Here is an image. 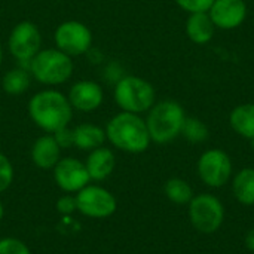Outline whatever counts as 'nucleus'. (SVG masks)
I'll return each mask as SVG.
<instances>
[{
    "instance_id": "nucleus-1",
    "label": "nucleus",
    "mask_w": 254,
    "mask_h": 254,
    "mask_svg": "<svg viewBox=\"0 0 254 254\" xmlns=\"http://www.w3.org/2000/svg\"><path fill=\"white\" fill-rule=\"evenodd\" d=\"M28 115L34 125L46 134H54L70 125L73 107L61 91L46 88L34 94L28 101Z\"/></svg>"
},
{
    "instance_id": "nucleus-2",
    "label": "nucleus",
    "mask_w": 254,
    "mask_h": 254,
    "mask_svg": "<svg viewBox=\"0 0 254 254\" xmlns=\"http://www.w3.org/2000/svg\"><path fill=\"white\" fill-rule=\"evenodd\" d=\"M107 141L127 153H143L149 149L152 140L146 121L135 113L119 112L106 125Z\"/></svg>"
},
{
    "instance_id": "nucleus-3",
    "label": "nucleus",
    "mask_w": 254,
    "mask_h": 254,
    "mask_svg": "<svg viewBox=\"0 0 254 254\" xmlns=\"http://www.w3.org/2000/svg\"><path fill=\"white\" fill-rule=\"evenodd\" d=\"M186 119L183 106L176 100L156 101L147 112L146 125L152 143L168 144L182 134V128Z\"/></svg>"
},
{
    "instance_id": "nucleus-4",
    "label": "nucleus",
    "mask_w": 254,
    "mask_h": 254,
    "mask_svg": "<svg viewBox=\"0 0 254 254\" xmlns=\"http://www.w3.org/2000/svg\"><path fill=\"white\" fill-rule=\"evenodd\" d=\"M27 67L31 77L48 88H55L65 83L74 70L71 57L57 48L40 49Z\"/></svg>"
},
{
    "instance_id": "nucleus-5",
    "label": "nucleus",
    "mask_w": 254,
    "mask_h": 254,
    "mask_svg": "<svg viewBox=\"0 0 254 254\" xmlns=\"http://www.w3.org/2000/svg\"><path fill=\"white\" fill-rule=\"evenodd\" d=\"M113 100L121 112L141 115L147 113L156 103V91L149 80L127 74L115 82Z\"/></svg>"
},
{
    "instance_id": "nucleus-6",
    "label": "nucleus",
    "mask_w": 254,
    "mask_h": 254,
    "mask_svg": "<svg viewBox=\"0 0 254 254\" xmlns=\"http://www.w3.org/2000/svg\"><path fill=\"white\" fill-rule=\"evenodd\" d=\"M189 220L198 232L214 234L225 222V207L217 196L199 193L189 202Z\"/></svg>"
},
{
    "instance_id": "nucleus-7",
    "label": "nucleus",
    "mask_w": 254,
    "mask_h": 254,
    "mask_svg": "<svg viewBox=\"0 0 254 254\" xmlns=\"http://www.w3.org/2000/svg\"><path fill=\"white\" fill-rule=\"evenodd\" d=\"M196 171L205 186L219 189L228 185L232 179L234 165L231 156L225 150L213 147L199 156L196 162Z\"/></svg>"
},
{
    "instance_id": "nucleus-8",
    "label": "nucleus",
    "mask_w": 254,
    "mask_h": 254,
    "mask_svg": "<svg viewBox=\"0 0 254 254\" xmlns=\"http://www.w3.org/2000/svg\"><path fill=\"white\" fill-rule=\"evenodd\" d=\"M92 40L89 27L76 19L61 22L54 31L55 48L71 58L86 54L92 46Z\"/></svg>"
},
{
    "instance_id": "nucleus-9",
    "label": "nucleus",
    "mask_w": 254,
    "mask_h": 254,
    "mask_svg": "<svg viewBox=\"0 0 254 254\" xmlns=\"http://www.w3.org/2000/svg\"><path fill=\"white\" fill-rule=\"evenodd\" d=\"M7 49L16 61L28 65L33 57L42 49V34L39 27L27 19L18 22L9 33Z\"/></svg>"
},
{
    "instance_id": "nucleus-10",
    "label": "nucleus",
    "mask_w": 254,
    "mask_h": 254,
    "mask_svg": "<svg viewBox=\"0 0 254 254\" xmlns=\"http://www.w3.org/2000/svg\"><path fill=\"white\" fill-rule=\"evenodd\" d=\"M76 202L77 211L92 219L110 217L118 208V202L113 193L95 185H88L79 190L76 193Z\"/></svg>"
},
{
    "instance_id": "nucleus-11",
    "label": "nucleus",
    "mask_w": 254,
    "mask_h": 254,
    "mask_svg": "<svg viewBox=\"0 0 254 254\" xmlns=\"http://www.w3.org/2000/svg\"><path fill=\"white\" fill-rule=\"evenodd\" d=\"M54 180L67 193H77L91 182L85 164L76 158H61L54 167Z\"/></svg>"
},
{
    "instance_id": "nucleus-12",
    "label": "nucleus",
    "mask_w": 254,
    "mask_h": 254,
    "mask_svg": "<svg viewBox=\"0 0 254 254\" xmlns=\"http://www.w3.org/2000/svg\"><path fill=\"white\" fill-rule=\"evenodd\" d=\"M208 15L219 30H235L244 24L249 15L246 0H214Z\"/></svg>"
},
{
    "instance_id": "nucleus-13",
    "label": "nucleus",
    "mask_w": 254,
    "mask_h": 254,
    "mask_svg": "<svg viewBox=\"0 0 254 254\" xmlns=\"http://www.w3.org/2000/svg\"><path fill=\"white\" fill-rule=\"evenodd\" d=\"M67 98L73 110L89 113L100 109L104 101V91L94 80H77L71 85Z\"/></svg>"
},
{
    "instance_id": "nucleus-14",
    "label": "nucleus",
    "mask_w": 254,
    "mask_h": 254,
    "mask_svg": "<svg viewBox=\"0 0 254 254\" xmlns=\"http://www.w3.org/2000/svg\"><path fill=\"white\" fill-rule=\"evenodd\" d=\"M61 147L52 134L39 137L31 147V161L42 170H54L61 159Z\"/></svg>"
},
{
    "instance_id": "nucleus-15",
    "label": "nucleus",
    "mask_w": 254,
    "mask_h": 254,
    "mask_svg": "<svg viewBox=\"0 0 254 254\" xmlns=\"http://www.w3.org/2000/svg\"><path fill=\"white\" fill-rule=\"evenodd\" d=\"M115 165H116L115 153L106 146L91 150L86 158V162H85L89 179L94 182L106 180L113 173Z\"/></svg>"
},
{
    "instance_id": "nucleus-16",
    "label": "nucleus",
    "mask_w": 254,
    "mask_h": 254,
    "mask_svg": "<svg viewBox=\"0 0 254 254\" xmlns=\"http://www.w3.org/2000/svg\"><path fill=\"white\" fill-rule=\"evenodd\" d=\"M216 27L208 15V12H195L189 13L186 24H185V31L188 39L195 43V45H207L213 40Z\"/></svg>"
},
{
    "instance_id": "nucleus-17",
    "label": "nucleus",
    "mask_w": 254,
    "mask_h": 254,
    "mask_svg": "<svg viewBox=\"0 0 254 254\" xmlns=\"http://www.w3.org/2000/svg\"><path fill=\"white\" fill-rule=\"evenodd\" d=\"M229 125L240 137L254 144V103L235 106L229 113Z\"/></svg>"
},
{
    "instance_id": "nucleus-18",
    "label": "nucleus",
    "mask_w": 254,
    "mask_h": 254,
    "mask_svg": "<svg viewBox=\"0 0 254 254\" xmlns=\"http://www.w3.org/2000/svg\"><path fill=\"white\" fill-rule=\"evenodd\" d=\"M106 129L94 124H80L73 128V146L80 150H94L106 143Z\"/></svg>"
},
{
    "instance_id": "nucleus-19",
    "label": "nucleus",
    "mask_w": 254,
    "mask_h": 254,
    "mask_svg": "<svg viewBox=\"0 0 254 254\" xmlns=\"http://www.w3.org/2000/svg\"><path fill=\"white\" fill-rule=\"evenodd\" d=\"M232 193L240 204L254 205V168H243L234 176Z\"/></svg>"
},
{
    "instance_id": "nucleus-20",
    "label": "nucleus",
    "mask_w": 254,
    "mask_h": 254,
    "mask_svg": "<svg viewBox=\"0 0 254 254\" xmlns=\"http://www.w3.org/2000/svg\"><path fill=\"white\" fill-rule=\"evenodd\" d=\"M30 70L25 67H15L7 70L1 79V89L10 97H19L25 94L31 85Z\"/></svg>"
},
{
    "instance_id": "nucleus-21",
    "label": "nucleus",
    "mask_w": 254,
    "mask_h": 254,
    "mask_svg": "<svg viewBox=\"0 0 254 254\" xmlns=\"http://www.w3.org/2000/svg\"><path fill=\"white\" fill-rule=\"evenodd\" d=\"M164 192H165L167 198L177 205L189 204L192 201V198L195 196L192 186L186 180L179 179V177L167 180V183L164 186Z\"/></svg>"
},
{
    "instance_id": "nucleus-22",
    "label": "nucleus",
    "mask_w": 254,
    "mask_h": 254,
    "mask_svg": "<svg viewBox=\"0 0 254 254\" xmlns=\"http://www.w3.org/2000/svg\"><path fill=\"white\" fill-rule=\"evenodd\" d=\"M180 135H183L185 140L189 141L190 144H201L208 140L210 129H208L207 124L204 121H201L199 118L186 116Z\"/></svg>"
},
{
    "instance_id": "nucleus-23",
    "label": "nucleus",
    "mask_w": 254,
    "mask_h": 254,
    "mask_svg": "<svg viewBox=\"0 0 254 254\" xmlns=\"http://www.w3.org/2000/svg\"><path fill=\"white\" fill-rule=\"evenodd\" d=\"M13 182V167L6 155L0 152V193L9 189Z\"/></svg>"
},
{
    "instance_id": "nucleus-24",
    "label": "nucleus",
    "mask_w": 254,
    "mask_h": 254,
    "mask_svg": "<svg viewBox=\"0 0 254 254\" xmlns=\"http://www.w3.org/2000/svg\"><path fill=\"white\" fill-rule=\"evenodd\" d=\"M0 254H31L27 244L16 238L0 240Z\"/></svg>"
},
{
    "instance_id": "nucleus-25",
    "label": "nucleus",
    "mask_w": 254,
    "mask_h": 254,
    "mask_svg": "<svg viewBox=\"0 0 254 254\" xmlns=\"http://www.w3.org/2000/svg\"><path fill=\"white\" fill-rule=\"evenodd\" d=\"M176 4L188 12V13H195V12H208L214 0H174Z\"/></svg>"
},
{
    "instance_id": "nucleus-26",
    "label": "nucleus",
    "mask_w": 254,
    "mask_h": 254,
    "mask_svg": "<svg viewBox=\"0 0 254 254\" xmlns=\"http://www.w3.org/2000/svg\"><path fill=\"white\" fill-rule=\"evenodd\" d=\"M57 210H58V213H61L64 216H68V214H73L74 211H77L76 196H70V195L61 196L57 201Z\"/></svg>"
},
{
    "instance_id": "nucleus-27",
    "label": "nucleus",
    "mask_w": 254,
    "mask_h": 254,
    "mask_svg": "<svg viewBox=\"0 0 254 254\" xmlns=\"http://www.w3.org/2000/svg\"><path fill=\"white\" fill-rule=\"evenodd\" d=\"M57 140V143L60 144L61 149H67V147H71L73 146V129H70L68 127L57 131L52 134Z\"/></svg>"
},
{
    "instance_id": "nucleus-28",
    "label": "nucleus",
    "mask_w": 254,
    "mask_h": 254,
    "mask_svg": "<svg viewBox=\"0 0 254 254\" xmlns=\"http://www.w3.org/2000/svg\"><path fill=\"white\" fill-rule=\"evenodd\" d=\"M246 247L254 253V228L250 229L246 235Z\"/></svg>"
},
{
    "instance_id": "nucleus-29",
    "label": "nucleus",
    "mask_w": 254,
    "mask_h": 254,
    "mask_svg": "<svg viewBox=\"0 0 254 254\" xmlns=\"http://www.w3.org/2000/svg\"><path fill=\"white\" fill-rule=\"evenodd\" d=\"M3 214H4V208H3V204L0 202V222H1V219H3Z\"/></svg>"
},
{
    "instance_id": "nucleus-30",
    "label": "nucleus",
    "mask_w": 254,
    "mask_h": 254,
    "mask_svg": "<svg viewBox=\"0 0 254 254\" xmlns=\"http://www.w3.org/2000/svg\"><path fill=\"white\" fill-rule=\"evenodd\" d=\"M1 63H3V46L0 43V65H1Z\"/></svg>"
}]
</instances>
